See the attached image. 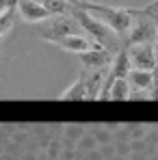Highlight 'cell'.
<instances>
[{"label":"cell","mask_w":158,"mask_h":160,"mask_svg":"<svg viewBox=\"0 0 158 160\" xmlns=\"http://www.w3.org/2000/svg\"><path fill=\"white\" fill-rule=\"evenodd\" d=\"M128 82L132 89H143L152 93L154 87V72H145V69H130L128 74Z\"/></svg>","instance_id":"cell-11"},{"label":"cell","mask_w":158,"mask_h":160,"mask_svg":"<svg viewBox=\"0 0 158 160\" xmlns=\"http://www.w3.org/2000/svg\"><path fill=\"white\" fill-rule=\"evenodd\" d=\"M82 32L78 26V22L74 20V15H61V18H52L50 22H41L37 26V35L50 43H56L59 39L63 37H69V35H78Z\"/></svg>","instance_id":"cell-4"},{"label":"cell","mask_w":158,"mask_h":160,"mask_svg":"<svg viewBox=\"0 0 158 160\" xmlns=\"http://www.w3.org/2000/svg\"><path fill=\"white\" fill-rule=\"evenodd\" d=\"M126 128L130 132V138H145V134L150 132V123H139V121L126 123Z\"/></svg>","instance_id":"cell-17"},{"label":"cell","mask_w":158,"mask_h":160,"mask_svg":"<svg viewBox=\"0 0 158 160\" xmlns=\"http://www.w3.org/2000/svg\"><path fill=\"white\" fill-rule=\"evenodd\" d=\"M15 18H18L15 7H13V9H9L7 13H2V15H0V41H2V37H7V35H9V30L13 28Z\"/></svg>","instance_id":"cell-14"},{"label":"cell","mask_w":158,"mask_h":160,"mask_svg":"<svg viewBox=\"0 0 158 160\" xmlns=\"http://www.w3.org/2000/svg\"><path fill=\"white\" fill-rule=\"evenodd\" d=\"M54 46H59L61 50H65V52H74V54H82V52H89V50H93V48H100V46H95L87 35H69V37H63V39H59Z\"/></svg>","instance_id":"cell-8"},{"label":"cell","mask_w":158,"mask_h":160,"mask_svg":"<svg viewBox=\"0 0 158 160\" xmlns=\"http://www.w3.org/2000/svg\"><path fill=\"white\" fill-rule=\"evenodd\" d=\"M98 149H100V154H102V158H104V160H113V158H115V154H117V152H115V143L100 145Z\"/></svg>","instance_id":"cell-18"},{"label":"cell","mask_w":158,"mask_h":160,"mask_svg":"<svg viewBox=\"0 0 158 160\" xmlns=\"http://www.w3.org/2000/svg\"><path fill=\"white\" fill-rule=\"evenodd\" d=\"M130 149L132 152H145L147 149L145 138H130Z\"/></svg>","instance_id":"cell-20"},{"label":"cell","mask_w":158,"mask_h":160,"mask_svg":"<svg viewBox=\"0 0 158 160\" xmlns=\"http://www.w3.org/2000/svg\"><path fill=\"white\" fill-rule=\"evenodd\" d=\"M115 152H117V156H126V158H130V154H132L130 143H115Z\"/></svg>","instance_id":"cell-19"},{"label":"cell","mask_w":158,"mask_h":160,"mask_svg":"<svg viewBox=\"0 0 158 160\" xmlns=\"http://www.w3.org/2000/svg\"><path fill=\"white\" fill-rule=\"evenodd\" d=\"M104 76H106V69H98V72L89 74V78H87V100H100Z\"/></svg>","instance_id":"cell-12"},{"label":"cell","mask_w":158,"mask_h":160,"mask_svg":"<svg viewBox=\"0 0 158 160\" xmlns=\"http://www.w3.org/2000/svg\"><path fill=\"white\" fill-rule=\"evenodd\" d=\"M61 102H78V100H87V76L78 74V78L74 80L61 95H59Z\"/></svg>","instance_id":"cell-9"},{"label":"cell","mask_w":158,"mask_h":160,"mask_svg":"<svg viewBox=\"0 0 158 160\" xmlns=\"http://www.w3.org/2000/svg\"><path fill=\"white\" fill-rule=\"evenodd\" d=\"M87 132V126H82V123H65V130H63V138H67V141H72V143H76L82 134Z\"/></svg>","instance_id":"cell-16"},{"label":"cell","mask_w":158,"mask_h":160,"mask_svg":"<svg viewBox=\"0 0 158 160\" xmlns=\"http://www.w3.org/2000/svg\"><path fill=\"white\" fill-rule=\"evenodd\" d=\"M106 100H110V102H126V100H130V82H128V78L113 80L110 87H108Z\"/></svg>","instance_id":"cell-10"},{"label":"cell","mask_w":158,"mask_h":160,"mask_svg":"<svg viewBox=\"0 0 158 160\" xmlns=\"http://www.w3.org/2000/svg\"><path fill=\"white\" fill-rule=\"evenodd\" d=\"M84 11L93 13L98 20H102L108 28H113L124 41L128 37L132 28V22H134V9H124V7H110V4H104V2H82Z\"/></svg>","instance_id":"cell-2"},{"label":"cell","mask_w":158,"mask_h":160,"mask_svg":"<svg viewBox=\"0 0 158 160\" xmlns=\"http://www.w3.org/2000/svg\"><path fill=\"white\" fill-rule=\"evenodd\" d=\"M84 160H104V158H102L100 149H91V152H87V154H84Z\"/></svg>","instance_id":"cell-23"},{"label":"cell","mask_w":158,"mask_h":160,"mask_svg":"<svg viewBox=\"0 0 158 160\" xmlns=\"http://www.w3.org/2000/svg\"><path fill=\"white\" fill-rule=\"evenodd\" d=\"M63 130H65V123H48V132L52 136H63Z\"/></svg>","instance_id":"cell-21"},{"label":"cell","mask_w":158,"mask_h":160,"mask_svg":"<svg viewBox=\"0 0 158 160\" xmlns=\"http://www.w3.org/2000/svg\"><path fill=\"white\" fill-rule=\"evenodd\" d=\"M130 160H150V154H147V149L145 152H132Z\"/></svg>","instance_id":"cell-24"},{"label":"cell","mask_w":158,"mask_h":160,"mask_svg":"<svg viewBox=\"0 0 158 160\" xmlns=\"http://www.w3.org/2000/svg\"><path fill=\"white\" fill-rule=\"evenodd\" d=\"M65 2H69L72 7H82V2H84V0H65Z\"/></svg>","instance_id":"cell-26"},{"label":"cell","mask_w":158,"mask_h":160,"mask_svg":"<svg viewBox=\"0 0 158 160\" xmlns=\"http://www.w3.org/2000/svg\"><path fill=\"white\" fill-rule=\"evenodd\" d=\"M91 149H98V141H95V136L91 132H84L78 141H76V152L87 154V152H91Z\"/></svg>","instance_id":"cell-15"},{"label":"cell","mask_w":158,"mask_h":160,"mask_svg":"<svg viewBox=\"0 0 158 160\" xmlns=\"http://www.w3.org/2000/svg\"><path fill=\"white\" fill-rule=\"evenodd\" d=\"M113 56H115V54L104 50V48H93V50H89V52L78 54V61L82 63L84 69L98 72V69H108V67H110Z\"/></svg>","instance_id":"cell-7"},{"label":"cell","mask_w":158,"mask_h":160,"mask_svg":"<svg viewBox=\"0 0 158 160\" xmlns=\"http://www.w3.org/2000/svg\"><path fill=\"white\" fill-rule=\"evenodd\" d=\"M15 4H18V0H0V15L7 13L9 9H13Z\"/></svg>","instance_id":"cell-22"},{"label":"cell","mask_w":158,"mask_h":160,"mask_svg":"<svg viewBox=\"0 0 158 160\" xmlns=\"http://www.w3.org/2000/svg\"><path fill=\"white\" fill-rule=\"evenodd\" d=\"M128 56H130L132 69H145L154 72L156 69V50L152 43H139V46H126Z\"/></svg>","instance_id":"cell-5"},{"label":"cell","mask_w":158,"mask_h":160,"mask_svg":"<svg viewBox=\"0 0 158 160\" xmlns=\"http://www.w3.org/2000/svg\"><path fill=\"white\" fill-rule=\"evenodd\" d=\"M158 41V22L145 11L134 9V22L126 37V46H139V43H156Z\"/></svg>","instance_id":"cell-3"},{"label":"cell","mask_w":158,"mask_h":160,"mask_svg":"<svg viewBox=\"0 0 158 160\" xmlns=\"http://www.w3.org/2000/svg\"><path fill=\"white\" fill-rule=\"evenodd\" d=\"M154 50H156V61H158V41L154 43Z\"/></svg>","instance_id":"cell-28"},{"label":"cell","mask_w":158,"mask_h":160,"mask_svg":"<svg viewBox=\"0 0 158 160\" xmlns=\"http://www.w3.org/2000/svg\"><path fill=\"white\" fill-rule=\"evenodd\" d=\"M113 160H130V158H126V156H117V154H115V158Z\"/></svg>","instance_id":"cell-27"},{"label":"cell","mask_w":158,"mask_h":160,"mask_svg":"<svg viewBox=\"0 0 158 160\" xmlns=\"http://www.w3.org/2000/svg\"><path fill=\"white\" fill-rule=\"evenodd\" d=\"M72 15H74V20L78 22L80 30H82L95 46H100V48H104V50H108V52H113V54H117L121 50L124 39H121L113 28L106 26L102 20H98L93 13H89V11L80 9V7H74V9H72Z\"/></svg>","instance_id":"cell-1"},{"label":"cell","mask_w":158,"mask_h":160,"mask_svg":"<svg viewBox=\"0 0 158 160\" xmlns=\"http://www.w3.org/2000/svg\"><path fill=\"white\" fill-rule=\"evenodd\" d=\"M15 11H18V18H22L28 24H41L52 18L37 0H18Z\"/></svg>","instance_id":"cell-6"},{"label":"cell","mask_w":158,"mask_h":160,"mask_svg":"<svg viewBox=\"0 0 158 160\" xmlns=\"http://www.w3.org/2000/svg\"><path fill=\"white\" fill-rule=\"evenodd\" d=\"M0 160H18V156H15V154H9V152H2Z\"/></svg>","instance_id":"cell-25"},{"label":"cell","mask_w":158,"mask_h":160,"mask_svg":"<svg viewBox=\"0 0 158 160\" xmlns=\"http://www.w3.org/2000/svg\"><path fill=\"white\" fill-rule=\"evenodd\" d=\"M52 18H61V15H72V4L65 0H37Z\"/></svg>","instance_id":"cell-13"}]
</instances>
